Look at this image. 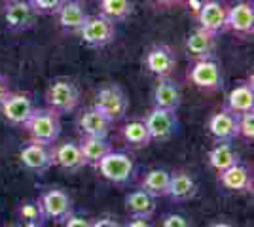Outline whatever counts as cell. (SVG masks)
<instances>
[{
	"instance_id": "cell-1",
	"label": "cell",
	"mask_w": 254,
	"mask_h": 227,
	"mask_svg": "<svg viewBox=\"0 0 254 227\" xmlns=\"http://www.w3.org/2000/svg\"><path fill=\"white\" fill-rule=\"evenodd\" d=\"M23 127L29 131L32 142L52 146L61 136V116L50 108H34Z\"/></svg>"
},
{
	"instance_id": "cell-2",
	"label": "cell",
	"mask_w": 254,
	"mask_h": 227,
	"mask_svg": "<svg viewBox=\"0 0 254 227\" xmlns=\"http://www.w3.org/2000/svg\"><path fill=\"white\" fill-rule=\"evenodd\" d=\"M46 104L55 114L63 116L74 112L80 104V87L68 78H57L46 89Z\"/></svg>"
},
{
	"instance_id": "cell-3",
	"label": "cell",
	"mask_w": 254,
	"mask_h": 227,
	"mask_svg": "<svg viewBox=\"0 0 254 227\" xmlns=\"http://www.w3.org/2000/svg\"><path fill=\"white\" fill-rule=\"evenodd\" d=\"M93 108L99 110L110 123H116V121L126 118L127 108H129V98L122 87L116 84H110L97 93Z\"/></svg>"
},
{
	"instance_id": "cell-4",
	"label": "cell",
	"mask_w": 254,
	"mask_h": 227,
	"mask_svg": "<svg viewBox=\"0 0 254 227\" xmlns=\"http://www.w3.org/2000/svg\"><path fill=\"white\" fill-rule=\"evenodd\" d=\"M78 36L82 42L89 47H105L114 42L116 38V27L114 21H110L105 15H87L84 27L78 31Z\"/></svg>"
},
{
	"instance_id": "cell-5",
	"label": "cell",
	"mask_w": 254,
	"mask_h": 227,
	"mask_svg": "<svg viewBox=\"0 0 254 227\" xmlns=\"http://www.w3.org/2000/svg\"><path fill=\"white\" fill-rule=\"evenodd\" d=\"M97 169H99L103 178H106L108 182L118 185L127 184L133 178V173H135V165L131 161V157L127 153L114 150L110 153H106L105 157L99 161Z\"/></svg>"
},
{
	"instance_id": "cell-6",
	"label": "cell",
	"mask_w": 254,
	"mask_h": 227,
	"mask_svg": "<svg viewBox=\"0 0 254 227\" xmlns=\"http://www.w3.org/2000/svg\"><path fill=\"white\" fill-rule=\"evenodd\" d=\"M144 125L150 133V138L156 142H167L171 140L177 133H179V118L177 112L163 108H154L150 110V114L144 118Z\"/></svg>"
},
{
	"instance_id": "cell-7",
	"label": "cell",
	"mask_w": 254,
	"mask_h": 227,
	"mask_svg": "<svg viewBox=\"0 0 254 227\" xmlns=\"http://www.w3.org/2000/svg\"><path fill=\"white\" fill-rule=\"evenodd\" d=\"M38 11L34 10L31 0H6L4 4V21L11 33H25L34 27Z\"/></svg>"
},
{
	"instance_id": "cell-8",
	"label": "cell",
	"mask_w": 254,
	"mask_h": 227,
	"mask_svg": "<svg viewBox=\"0 0 254 227\" xmlns=\"http://www.w3.org/2000/svg\"><path fill=\"white\" fill-rule=\"evenodd\" d=\"M188 80L199 89H220L222 87V68L214 59H203L193 61L188 68Z\"/></svg>"
},
{
	"instance_id": "cell-9",
	"label": "cell",
	"mask_w": 254,
	"mask_h": 227,
	"mask_svg": "<svg viewBox=\"0 0 254 227\" xmlns=\"http://www.w3.org/2000/svg\"><path fill=\"white\" fill-rule=\"evenodd\" d=\"M144 68L156 78H169L177 68V55L169 45L156 44L144 55Z\"/></svg>"
},
{
	"instance_id": "cell-10",
	"label": "cell",
	"mask_w": 254,
	"mask_h": 227,
	"mask_svg": "<svg viewBox=\"0 0 254 227\" xmlns=\"http://www.w3.org/2000/svg\"><path fill=\"white\" fill-rule=\"evenodd\" d=\"M207 129L216 142H232L239 136V114L222 108L212 114Z\"/></svg>"
},
{
	"instance_id": "cell-11",
	"label": "cell",
	"mask_w": 254,
	"mask_h": 227,
	"mask_svg": "<svg viewBox=\"0 0 254 227\" xmlns=\"http://www.w3.org/2000/svg\"><path fill=\"white\" fill-rule=\"evenodd\" d=\"M40 205L46 220H53L57 224H63L72 214V199L63 189H48L40 197Z\"/></svg>"
},
{
	"instance_id": "cell-12",
	"label": "cell",
	"mask_w": 254,
	"mask_h": 227,
	"mask_svg": "<svg viewBox=\"0 0 254 227\" xmlns=\"http://www.w3.org/2000/svg\"><path fill=\"white\" fill-rule=\"evenodd\" d=\"M226 17H228V8L220 0H203L201 8L195 13L199 27L216 36L226 31Z\"/></svg>"
},
{
	"instance_id": "cell-13",
	"label": "cell",
	"mask_w": 254,
	"mask_h": 227,
	"mask_svg": "<svg viewBox=\"0 0 254 227\" xmlns=\"http://www.w3.org/2000/svg\"><path fill=\"white\" fill-rule=\"evenodd\" d=\"M50 153H52V163L57 165L63 171H70L76 173L85 167L84 155L80 151L78 142L74 140H64L61 144H52L50 146Z\"/></svg>"
},
{
	"instance_id": "cell-14",
	"label": "cell",
	"mask_w": 254,
	"mask_h": 227,
	"mask_svg": "<svg viewBox=\"0 0 254 227\" xmlns=\"http://www.w3.org/2000/svg\"><path fill=\"white\" fill-rule=\"evenodd\" d=\"M32 110H34L32 98L29 95H23V93H10L8 98L0 106V112H2L4 119L10 125H15V127L25 125V121L31 118Z\"/></svg>"
},
{
	"instance_id": "cell-15",
	"label": "cell",
	"mask_w": 254,
	"mask_h": 227,
	"mask_svg": "<svg viewBox=\"0 0 254 227\" xmlns=\"http://www.w3.org/2000/svg\"><path fill=\"white\" fill-rule=\"evenodd\" d=\"M214 49H216V34L209 33L201 27H197L186 38V53L193 61L214 59Z\"/></svg>"
},
{
	"instance_id": "cell-16",
	"label": "cell",
	"mask_w": 254,
	"mask_h": 227,
	"mask_svg": "<svg viewBox=\"0 0 254 227\" xmlns=\"http://www.w3.org/2000/svg\"><path fill=\"white\" fill-rule=\"evenodd\" d=\"M226 29L233 31L239 36H253L254 33V8L251 2H239L228 8Z\"/></svg>"
},
{
	"instance_id": "cell-17",
	"label": "cell",
	"mask_w": 254,
	"mask_h": 227,
	"mask_svg": "<svg viewBox=\"0 0 254 227\" xmlns=\"http://www.w3.org/2000/svg\"><path fill=\"white\" fill-rule=\"evenodd\" d=\"M19 161L27 171L34 174H44L50 167H53L50 146H44L38 142H31L19 151Z\"/></svg>"
},
{
	"instance_id": "cell-18",
	"label": "cell",
	"mask_w": 254,
	"mask_h": 227,
	"mask_svg": "<svg viewBox=\"0 0 254 227\" xmlns=\"http://www.w3.org/2000/svg\"><path fill=\"white\" fill-rule=\"evenodd\" d=\"M152 98H154L156 108L177 112L182 104V91H180V86L171 76L169 78H158V84L154 87Z\"/></svg>"
},
{
	"instance_id": "cell-19",
	"label": "cell",
	"mask_w": 254,
	"mask_h": 227,
	"mask_svg": "<svg viewBox=\"0 0 254 227\" xmlns=\"http://www.w3.org/2000/svg\"><path fill=\"white\" fill-rule=\"evenodd\" d=\"M218 184L228 191H251L253 189L251 169L243 163H237L222 173H218Z\"/></svg>"
},
{
	"instance_id": "cell-20",
	"label": "cell",
	"mask_w": 254,
	"mask_h": 227,
	"mask_svg": "<svg viewBox=\"0 0 254 227\" xmlns=\"http://www.w3.org/2000/svg\"><path fill=\"white\" fill-rule=\"evenodd\" d=\"M57 21L68 33L78 34V31L84 27L85 19H87V11L84 10V4L80 0H64L63 6L55 13Z\"/></svg>"
},
{
	"instance_id": "cell-21",
	"label": "cell",
	"mask_w": 254,
	"mask_h": 227,
	"mask_svg": "<svg viewBox=\"0 0 254 227\" xmlns=\"http://www.w3.org/2000/svg\"><path fill=\"white\" fill-rule=\"evenodd\" d=\"M80 133L82 136H97V138H106L108 136V131H110V121L93 106L91 108L84 110V114L80 116Z\"/></svg>"
},
{
	"instance_id": "cell-22",
	"label": "cell",
	"mask_w": 254,
	"mask_h": 227,
	"mask_svg": "<svg viewBox=\"0 0 254 227\" xmlns=\"http://www.w3.org/2000/svg\"><path fill=\"white\" fill-rule=\"evenodd\" d=\"M195 195H197V182L193 180L191 174L184 171L171 174L167 197H171L173 201H190Z\"/></svg>"
},
{
	"instance_id": "cell-23",
	"label": "cell",
	"mask_w": 254,
	"mask_h": 227,
	"mask_svg": "<svg viewBox=\"0 0 254 227\" xmlns=\"http://www.w3.org/2000/svg\"><path fill=\"white\" fill-rule=\"evenodd\" d=\"M226 108L235 112V114H245L254 110V86L251 82H243L237 87H233L228 93V104Z\"/></svg>"
},
{
	"instance_id": "cell-24",
	"label": "cell",
	"mask_w": 254,
	"mask_h": 227,
	"mask_svg": "<svg viewBox=\"0 0 254 227\" xmlns=\"http://www.w3.org/2000/svg\"><path fill=\"white\" fill-rule=\"evenodd\" d=\"M126 210L133 218H152L156 212V199L150 197L144 189L131 191L126 197Z\"/></svg>"
},
{
	"instance_id": "cell-25",
	"label": "cell",
	"mask_w": 254,
	"mask_h": 227,
	"mask_svg": "<svg viewBox=\"0 0 254 227\" xmlns=\"http://www.w3.org/2000/svg\"><path fill=\"white\" fill-rule=\"evenodd\" d=\"M78 146H80V151L84 155L85 165H93V167L99 165V161L105 157L106 153L112 151L110 142L106 138H97V136H82Z\"/></svg>"
},
{
	"instance_id": "cell-26",
	"label": "cell",
	"mask_w": 254,
	"mask_h": 227,
	"mask_svg": "<svg viewBox=\"0 0 254 227\" xmlns=\"http://www.w3.org/2000/svg\"><path fill=\"white\" fill-rule=\"evenodd\" d=\"M237 163H241V157H239V153L235 151V148L230 142H218L209 151V165L216 173H222V171L230 169Z\"/></svg>"
},
{
	"instance_id": "cell-27",
	"label": "cell",
	"mask_w": 254,
	"mask_h": 227,
	"mask_svg": "<svg viewBox=\"0 0 254 227\" xmlns=\"http://www.w3.org/2000/svg\"><path fill=\"white\" fill-rule=\"evenodd\" d=\"M169 180H171V173L165 171V169H152L146 173L144 180H142V189L158 199V197H167V191H169Z\"/></svg>"
},
{
	"instance_id": "cell-28",
	"label": "cell",
	"mask_w": 254,
	"mask_h": 227,
	"mask_svg": "<svg viewBox=\"0 0 254 227\" xmlns=\"http://www.w3.org/2000/svg\"><path fill=\"white\" fill-rule=\"evenodd\" d=\"M135 11L133 0H99V13L110 21H126Z\"/></svg>"
},
{
	"instance_id": "cell-29",
	"label": "cell",
	"mask_w": 254,
	"mask_h": 227,
	"mask_svg": "<svg viewBox=\"0 0 254 227\" xmlns=\"http://www.w3.org/2000/svg\"><path fill=\"white\" fill-rule=\"evenodd\" d=\"M17 218L23 227H44L46 224V214L40 205V199H29L23 201L17 206Z\"/></svg>"
},
{
	"instance_id": "cell-30",
	"label": "cell",
	"mask_w": 254,
	"mask_h": 227,
	"mask_svg": "<svg viewBox=\"0 0 254 227\" xmlns=\"http://www.w3.org/2000/svg\"><path fill=\"white\" fill-rule=\"evenodd\" d=\"M124 138H126L127 144H131L135 148H144L152 142L144 121H129L124 127Z\"/></svg>"
},
{
	"instance_id": "cell-31",
	"label": "cell",
	"mask_w": 254,
	"mask_h": 227,
	"mask_svg": "<svg viewBox=\"0 0 254 227\" xmlns=\"http://www.w3.org/2000/svg\"><path fill=\"white\" fill-rule=\"evenodd\" d=\"M239 136L249 142L254 140V110L239 114Z\"/></svg>"
},
{
	"instance_id": "cell-32",
	"label": "cell",
	"mask_w": 254,
	"mask_h": 227,
	"mask_svg": "<svg viewBox=\"0 0 254 227\" xmlns=\"http://www.w3.org/2000/svg\"><path fill=\"white\" fill-rule=\"evenodd\" d=\"M31 2L34 10L38 11V15H55L64 0H31Z\"/></svg>"
},
{
	"instance_id": "cell-33",
	"label": "cell",
	"mask_w": 254,
	"mask_h": 227,
	"mask_svg": "<svg viewBox=\"0 0 254 227\" xmlns=\"http://www.w3.org/2000/svg\"><path fill=\"white\" fill-rule=\"evenodd\" d=\"M161 227H191V224L180 214H165L161 220Z\"/></svg>"
},
{
	"instance_id": "cell-34",
	"label": "cell",
	"mask_w": 254,
	"mask_h": 227,
	"mask_svg": "<svg viewBox=\"0 0 254 227\" xmlns=\"http://www.w3.org/2000/svg\"><path fill=\"white\" fill-rule=\"evenodd\" d=\"M91 222H93V220H87V218H84V216H74V214H70L63 224H64V227H91Z\"/></svg>"
},
{
	"instance_id": "cell-35",
	"label": "cell",
	"mask_w": 254,
	"mask_h": 227,
	"mask_svg": "<svg viewBox=\"0 0 254 227\" xmlns=\"http://www.w3.org/2000/svg\"><path fill=\"white\" fill-rule=\"evenodd\" d=\"M91 227H124L118 220H114V218H99V220H93L91 222Z\"/></svg>"
},
{
	"instance_id": "cell-36",
	"label": "cell",
	"mask_w": 254,
	"mask_h": 227,
	"mask_svg": "<svg viewBox=\"0 0 254 227\" xmlns=\"http://www.w3.org/2000/svg\"><path fill=\"white\" fill-rule=\"evenodd\" d=\"M11 93L10 89V80L6 78V76L0 74V106H2V102L8 98V95Z\"/></svg>"
},
{
	"instance_id": "cell-37",
	"label": "cell",
	"mask_w": 254,
	"mask_h": 227,
	"mask_svg": "<svg viewBox=\"0 0 254 227\" xmlns=\"http://www.w3.org/2000/svg\"><path fill=\"white\" fill-rule=\"evenodd\" d=\"M124 227H154V226L150 224V218H133L131 216V220H129Z\"/></svg>"
},
{
	"instance_id": "cell-38",
	"label": "cell",
	"mask_w": 254,
	"mask_h": 227,
	"mask_svg": "<svg viewBox=\"0 0 254 227\" xmlns=\"http://www.w3.org/2000/svg\"><path fill=\"white\" fill-rule=\"evenodd\" d=\"M154 4H156V6H159V8L169 10V8H175V6L182 4V0H154Z\"/></svg>"
},
{
	"instance_id": "cell-39",
	"label": "cell",
	"mask_w": 254,
	"mask_h": 227,
	"mask_svg": "<svg viewBox=\"0 0 254 227\" xmlns=\"http://www.w3.org/2000/svg\"><path fill=\"white\" fill-rule=\"evenodd\" d=\"M201 4H203V0H190L188 2V8L191 6V11H193V15L199 11V8H201Z\"/></svg>"
},
{
	"instance_id": "cell-40",
	"label": "cell",
	"mask_w": 254,
	"mask_h": 227,
	"mask_svg": "<svg viewBox=\"0 0 254 227\" xmlns=\"http://www.w3.org/2000/svg\"><path fill=\"white\" fill-rule=\"evenodd\" d=\"M211 227H233V226H230V224H214Z\"/></svg>"
},
{
	"instance_id": "cell-41",
	"label": "cell",
	"mask_w": 254,
	"mask_h": 227,
	"mask_svg": "<svg viewBox=\"0 0 254 227\" xmlns=\"http://www.w3.org/2000/svg\"><path fill=\"white\" fill-rule=\"evenodd\" d=\"M8 227H23V226H8Z\"/></svg>"
}]
</instances>
